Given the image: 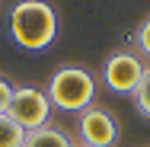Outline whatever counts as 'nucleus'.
<instances>
[{"mask_svg":"<svg viewBox=\"0 0 150 147\" xmlns=\"http://www.w3.org/2000/svg\"><path fill=\"white\" fill-rule=\"evenodd\" d=\"M10 38L23 51H45L58 38V13L48 0H19L10 10Z\"/></svg>","mask_w":150,"mask_h":147,"instance_id":"f257e3e1","label":"nucleus"},{"mask_svg":"<svg viewBox=\"0 0 150 147\" xmlns=\"http://www.w3.org/2000/svg\"><path fill=\"white\" fill-rule=\"evenodd\" d=\"M45 93H48L51 106H58L64 112H83V109H90L93 99H96V77L86 67L64 64V67H58L51 74Z\"/></svg>","mask_w":150,"mask_h":147,"instance_id":"f03ea898","label":"nucleus"},{"mask_svg":"<svg viewBox=\"0 0 150 147\" xmlns=\"http://www.w3.org/2000/svg\"><path fill=\"white\" fill-rule=\"evenodd\" d=\"M6 115L13 118L23 131L42 128L51 118V99H48L45 89H38V87H13V99H10Z\"/></svg>","mask_w":150,"mask_h":147,"instance_id":"7ed1b4c3","label":"nucleus"},{"mask_svg":"<svg viewBox=\"0 0 150 147\" xmlns=\"http://www.w3.org/2000/svg\"><path fill=\"white\" fill-rule=\"evenodd\" d=\"M144 70H147V64L137 51H115L105 61L102 77H105V87L112 93H134V87L144 77Z\"/></svg>","mask_w":150,"mask_h":147,"instance_id":"20e7f679","label":"nucleus"},{"mask_svg":"<svg viewBox=\"0 0 150 147\" xmlns=\"http://www.w3.org/2000/svg\"><path fill=\"white\" fill-rule=\"evenodd\" d=\"M77 134L86 147H115L118 141V125L109 109L102 106H90L80 112V121H77Z\"/></svg>","mask_w":150,"mask_h":147,"instance_id":"39448f33","label":"nucleus"},{"mask_svg":"<svg viewBox=\"0 0 150 147\" xmlns=\"http://www.w3.org/2000/svg\"><path fill=\"white\" fill-rule=\"evenodd\" d=\"M23 147H77V144L67 138V131H61V128H54V125H42V128L26 131Z\"/></svg>","mask_w":150,"mask_h":147,"instance_id":"423d86ee","label":"nucleus"},{"mask_svg":"<svg viewBox=\"0 0 150 147\" xmlns=\"http://www.w3.org/2000/svg\"><path fill=\"white\" fill-rule=\"evenodd\" d=\"M23 141H26V131L10 115H0V147H23Z\"/></svg>","mask_w":150,"mask_h":147,"instance_id":"0eeeda50","label":"nucleus"},{"mask_svg":"<svg viewBox=\"0 0 150 147\" xmlns=\"http://www.w3.org/2000/svg\"><path fill=\"white\" fill-rule=\"evenodd\" d=\"M134 106H137V112L144 118H150V64H147V70H144V77H141V83L134 87Z\"/></svg>","mask_w":150,"mask_h":147,"instance_id":"6e6552de","label":"nucleus"},{"mask_svg":"<svg viewBox=\"0 0 150 147\" xmlns=\"http://www.w3.org/2000/svg\"><path fill=\"white\" fill-rule=\"evenodd\" d=\"M134 45H137V55H141V58H150V16L137 26V32H134Z\"/></svg>","mask_w":150,"mask_h":147,"instance_id":"1a4fd4ad","label":"nucleus"},{"mask_svg":"<svg viewBox=\"0 0 150 147\" xmlns=\"http://www.w3.org/2000/svg\"><path fill=\"white\" fill-rule=\"evenodd\" d=\"M10 99H13V87L0 77V115H6V109H10Z\"/></svg>","mask_w":150,"mask_h":147,"instance_id":"9d476101","label":"nucleus"},{"mask_svg":"<svg viewBox=\"0 0 150 147\" xmlns=\"http://www.w3.org/2000/svg\"><path fill=\"white\" fill-rule=\"evenodd\" d=\"M80 147H86V144H80Z\"/></svg>","mask_w":150,"mask_h":147,"instance_id":"9b49d317","label":"nucleus"}]
</instances>
